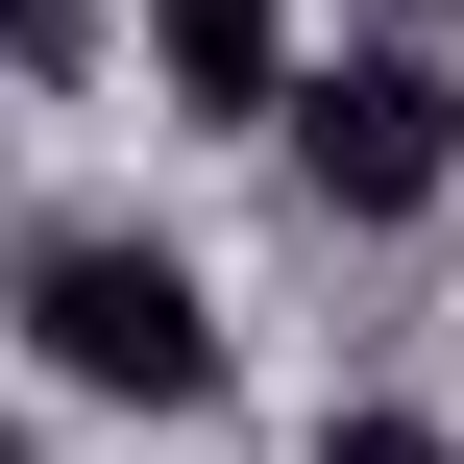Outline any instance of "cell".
Instances as JSON below:
<instances>
[{
    "label": "cell",
    "instance_id": "6da1fadb",
    "mask_svg": "<svg viewBox=\"0 0 464 464\" xmlns=\"http://www.w3.org/2000/svg\"><path fill=\"white\" fill-rule=\"evenodd\" d=\"M0 367H24L49 416L196 440V416L245 392V318H220V269H196L147 196H49V220H0Z\"/></svg>",
    "mask_w": 464,
    "mask_h": 464
},
{
    "label": "cell",
    "instance_id": "7a4b0ae2",
    "mask_svg": "<svg viewBox=\"0 0 464 464\" xmlns=\"http://www.w3.org/2000/svg\"><path fill=\"white\" fill-rule=\"evenodd\" d=\"M269 171H294V220L318 245H416L464 196V49L440 24H318V73H294V122H269Z\"/></svg>",
    "mask_w": 464,
    "mask_h": 464
},
{
    "label": "cell",
    "instance_id": "3957f363",
    "mask_svg": "<svg viewBox=\"0 0 464 464\" xmlns=\"http://www.w3.org/2000/svg\"><path fill=\"white\" fill-rule=\"evenodd\" d=\"M122 49H147V98L196 147H269L294 73H318V0H122Z\"/></svg>",
    "mask_w": 464,
    "mask_h": 464
},
{
    "label": "cell",
    "instance_id": "277c9868",
    "mask_svg": "<svg viewBox=\"0 0 464 464\" xmlns=\"http://www.w3.org/2000/svg\"><path fill=\"white\" fill-rule=\"evenodd\" d=\"M318 464H464V416H440V392H343V416H318Z\"/></svg>",
    "mask_w": 464,
    "mask_h": 464
}]
</instances>
